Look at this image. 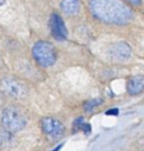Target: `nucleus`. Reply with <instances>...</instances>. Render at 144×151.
<instances>
[{
	"instance_id": "f257e3e1",
	"label": "nucleus",
	"mask_w": 144,
	"mask_h": 151,
	"mask_svg": "<svg viewBox=\"0 0 144 151\" xmlns=\"http://www.w3.org/2000/svg\"><path fill=\"white\" fill-rule=\"evenodd\" d=\"M89 8L95 18L108 25H127L134 17L124 0H89Z\"/></svg>"
},
{
	"instance_id": "4468645a",
	"label": "nucleus",
	"mask_w": 144,
	"mask_h": 151,
	"mask_svg": "<svg viewBox=\"0 0 144 151\" xmlns=\"http://www.w3.org/2000/svg\"><path fill=\"white\" fill-rule=\"evenodd\" d=\"M6 1H7V0H0V6H2V5L6 2Z\"/></svg>"
},
{
	"instance_id": "39448f33",
	"label": "nucleus",
	"mask_w": 144,
	"mask_h": 151,
	"mask_svg": "<svg viewBox=\"0 0 144 151\" xmlns=\"http://www.w3.org/2000/svg\"><path fill=\"white\" fill-rule=\"evenodd\" d=\"M43 132L52 139H60L64 134V125L57 119L53 117H44L41 122Z\"/></svg>"
},
{
	"instance_id": "f8f14e48",
	"label": "nucleus",
	"mask_w": 144,
	"mask_h": 151,
	"mask_svg": "<svg viewBox=\"0 0 144 151\" xmlns=\"http://www.w3.org/2000/svg\"><path fill=\"white\" fill-rule=\"evenodd\" d=\"M124 1H127L128 4H131L133 6H141V4H142V0H124Z\"/></svg>"
},
{
	"instance_id": "9d476101",
	"label": "nucleus",
	"mask_w": 144,
	"mask_h": 151,
	"mask_svg": "<svg viewBox=\"0 0 144 151\" xmlns=\"http://www.w3.org/2000/svg\"><path fill=\"white\" fill-rule=\"evenodd\" d=\"M75 130H81L82 132L85 133V134H90L91 133V125L87 123V122H85L82 117H79V119H77L75 122Z\"/></svg>"
},
{
	"instance_id": "f03ea898",
	"label": "nucleus",
	"mask_w": 144,
	"mask_h": 151,
	"mask_svg": "<svg viewBox=\"0 0 144 151\" xmlns=\"http://www.w3.org/2000/svg\"><path fill=\"white\" fill-rule=\"evenodd\" d=\"M0 122L8 133H17L27 125L25 115L16 106H7L1 113Z\"/></svg>"
},
{
	"instance_id": "6e6552de",
	"label": "nucleus",
	"mask_w": 144,
	"mask_h": 151,
	"mask_svg": "<svg viewBox=\"0 0 144 151\" xmlns=\"http://www.w3.org/2000/svg\"><path fill=\"white\" fill-rule=\"evenodd\" d=\"M81 0H61L60 8L62 12L69 16L78 15L81 10Z\"/></svg>"
},
{
	"instance_id": "9b49d317",
	"label": "nucleus",
	"mask_w": 144,
	"mask_h": 151,
	"mask_svg": "<svg viewBox=\"0 0 144 151\" xmlns=\"http://www.w3.org/2000/svg\"><path fill=\"white\" fill-rule=\"evenodd\" d=\"M102 101L99 99V98H96V99H91V101H88L86 104H85V111L86 112H91L94 108H96L97 106H99Z\"/></svg>"
},
{
	"instance_id": "7ed1b4c3",
	"label": "nucleus",
	"mask_w": 144,
	"mask_h": 151,
	"mask_svg": "<svg viewBox=\"0 0 144 151\" xmlns=\"http://www.w3.org/2000/svg\"><path fill=\"white\" fill-rule=\"evenodd\" d=\"M32 54L36 63L43 68L52 67L57 62V51L50 42L46 41L36 42L33 46Z\"/></svg>"
},
{
	"instance_id": "20e7f679",
	"label": "nucleus",
	"mask_w": 144,
	"mask_h": 151,
	"mask_svg": "<svg viewBox=\"0 0 144 151\" xmlns=\"http://www.w3.org/2000/svg\"><path fill=\"white\" fill-rule=\"evenodd\" d=\"M0 90L11 98H23L27 95V89L23 82L14 78H4L0 81Z\"/></svg>"
},
{
	"instance_id": "0eeeda50",
	"label": "nucleus",
	"mask_w": 144,
	"mask_h": 151,
	"mask_svg": "<svg viewBox=\"0 0 144 151\" xmlns=\"http://www.w3.org/2000/svg\"><path fill=\"white\" fill-rule=\"evenodd\" d=\"M110 55L118 61H126L132 55L131 46L125 42H117L110 47Z\"/></svg>"
},
{
	"instance_id": "1a4fd4ad",
	"label": "nucleus",
	"mask_w": 144,
	"mask_h": 151,
	"mask_svg": "<svg viewBox=\"0 0 144 151\" xmlns=\"http://www.w3.org/2000/svg\"><path fill=\"white\" fill-rule=\"evenodd\" d=\"M144 78L142 76H135L128 79L127 81V93L130 95H138L143 91Z\"/></svg>"
},
{
	"instance_id": "ddd939ff",
	"label": "nucleus",
	"mask_w": 144,
	"mask_h": 151,
	"mask_svg": "<svg viewBox=\"0 0 144 151\" xmlns=\"http://www.w3.org/2000/svg\"><path fill=\"white\" fill-rule=\"evenodd\" d=\"M106 115H118V109L117 108H113L106 112Z\"/></svg>"
},
{
	"instance_id": "423d86ee",
	"label": "nucleus",
	"mask_w": 144,
	"mask_h": 151,
	"mask_svg": "<svg viewBox=\"0 0 144 151\" xmlns=\"http://www.w3.org/2000/svg\"><path fill=\"white\" fill-rule=\"evenodd\" d=\"M50 28L52 36L57 41H64L68 37V31L62 17L59 14H52L50 18Z\"/></svg>"
}]
</instances>
